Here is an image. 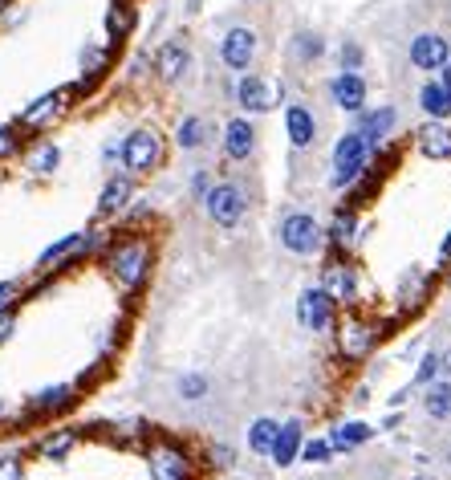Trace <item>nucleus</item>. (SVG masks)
<instances>
[{
    "mask_svg": "<svg viewBox=\"0 0 451 480\" xmlns=\"http://www.w3.org/2000/svg\"><path fill=\"white\" fill-rule=\"evenodd\" d=\"M155 265V249L146 237H123V240H106V273L115 277L118 290L138 293L151 277Z\"/></svg>",
    "mask_w": 451,
    "mask_h": 480,
    "instance_id": "f257e3e1",
    "label": "nucleus"
},
{
    "mask_svg": "<svg viewBox=\"0 0 451 480\" xmlns=\"http://www.w3.org/2000/svg\"><path fill=\"white\" fill-rule=\"evenodd\" d=\"M276 244L289 257H322L326 252V224L306 208H289L276 216Z\"/></svg>",
    "mask_w": 451,
    "mask_h": 480,
    "instance_id": "f03ea898",
    "label": "nucleus"
},
{
    "mask_svg": "<svg viewBox=\"0 0 451 480\" xmlns=\"http://www.w3.org/2000/svg\"><path fill=\"white\" fill-rule=\"evenodd\" d=\"M370 163H375V147L362 138V130H346L342 138L334 143V176H329V188L334 191H350L354 183L370 171Z\"/></svg>",
    "mask_w": 451,
    "mask_h": 480,
    "instance_id": "7ed1b4c3",
    "label": "nucleus"
},
{
    "mask_svg": "<svg viewBox=\"0 0 451 480\" xmlns=\"http://www.w3.org/2000/svg\"><path fill=\"white\" fill-rule=\"evenodd\" d=\"M199 204H204V216L215 229H236L248 216V191L236 179H212L207 191L199 196Z\"/></svg>",
    "mask_w": 451,
    "mask_h": 480,
    "instance_id": "20e7f679",
    "label": "nucleus"
},
{
    "mask_svg": "<svg viewBox=\"0 0 451 480\" xmlns=\"http://www.w3.org/2000/svg\"><path fill=\"white\" fill-rule=\"evenodd\" d=\"M167 159V138L155 127H138L123 138V171L126 176H151Z\"/></svg>",
    "mask_w": 451,
    "mask_h": 480,
    "instance_id": "39448f33",
    "label": "nucleus"
},
{
    "mask_svg": "<svg viewBox=\"0 0 451 480\" xmlns=\"http://www.w3.org/2000/svg\"><path fill=\"white\" fill-rule=\"evenodd\" d=\"M232 98H236V107L245 110L248 118L253 115H268V110H276V102H285V82H276V77H265V74H236V86H232Z\"/></svg>",
    "mask_w": 451,
    "mask_h": 480,
    "instance_id": "423d86ee",
    "label": "nucleus"
},
{
    "mask_svg": "<svg viewBox=\"0 0 451 480\" xmlns=\"http://www.w3.org/2000/svg\"><path fill=\"white\" fill-rule=\"evenodd\" d=\"M215 54H220V66L232 69V74H248L260 57V33L253 25H232V29L220 33L215 41Z\"/></svg>",
    "mask_w": 451,
    "mask_h": 480,
    "instance_id": "0eeeda50",
    "label": "nucleus"
},
{
    "mask_svg": "<svg viewBox=\"0 0 451 480\" xmlns=\"http://www.w3.org/2000/svg\"><path fill=\"white\" fill-rule=\"evenodd\" d=\"M337 334V354H342L346 363H362L370 359V351H375V342L383 334H378V326L370 318H362V313H350V318H342L334 326Z\"/></svg>",
    "mask_w": 451,
    "mask_h": 480,
    "instance_id": "6e6552de",
    "label": "nucleus"
},
{
    "mask_svg": "<svg viewBox=\"0 0 451 480\" xmlns=\"http://www.w3.org/2000/svg\"><path fill=\"white\" fill-rule=\"evenodd\" d=\"M285 138H289V147L297 155L317 151V143H322V118H317V110L306 98H293L285 107Z\"/></svg>",
    "mask_w": 451,
    "mask_h": 480,
    "instance_id": "1a4fd4ad",
    "label": "nucleus"
},
{
    "mask_svg": "<svg viewBox=\"0 0 451 480\" xmlns=\"http://www.w3.org/2000/svg\"><path fill=\"white\" fill-rule=\"evenodd\" d=\"M322 290L334 298V305H346V310L362 305V273L354 260H346V252L322 269Z\"/></svg>",
    "mask_w": 451,
    "mask_h": 480,
    "instance_id": "9d476101",
    "label": "nucleus"
},
{
    "mask_svg": "<svg viewBox=\"0 0 451 480\" xmlns=\"http://www.w3.org/2000/svg\"><path fill=\"white\" fill-rule=\"evenodd\" d=\"M77 98V86H57V90L41 94V98H33L29 107L16 115V127L21 130H45L49 122H57L69 110V102Z\"/></svg>",
    "mask_w": 451,
    "mask_h": 480,
    "instance_id": "9b49d317",
    "label": "nucleus"
},
{
    "mask_svg": "<svg viewBox=\"0 0 451 480\" xmlns=\"http://www.w3.org/2000/svg\"><path fill=\"white\" fill-rule=\"evenodd\" d=\"M146 473L151 480H195V460L179 444H151L146 448Z\"/></svg>",
    "mask_w": 451,
    "mask_h": 480,
    "instance_id": "f8f14e48",
    "label": "nucleus"
},
{
    "mask_svg": "<svg viewBox=\"0 0 451 480\" xmlns=\"http://www.w3.org/2000/svg\"><path fill=\"white\" fill-rule=\"evenodd\" d=\"M406 61H411L415 69H423V74H439L451 61V37H444V33H436V29L415 33V37L406 41Z\"/></svg>",
    "mask_w": 451,
    "mask_h": 480,
    "instance_id": "ddd939ff",
    "label": "nucleus"
},
{
    "mask_svg": "<svg viewBox=\"0 0 451 480\" xmlns=\"http://www.w3.org/2000/svg\"><path fill=\"white\" fill-rule=\"evenodd\" d=\"M297 322L309 334H329L334 330V298H329L322 285H306L297 293Z\"/></svg>",
    "mask_w": 451,
    "mask_h": 480,
    "instance_id": "4468645a",
    "label": "nucleus"
},
{
    "mask_svg": "<svg viewBox=\"0 0 451 480\" xmlns=\"http://www.w3.org/2000/svg\"><path fill=\"white\" fill-rule=\"evenodd\" d=\"M326 94H329V102H334L337 110H346V115H358V110H366L370 86H366V77L354 74V69H337V74L326 82Z\"/></svg>",
    "mask_w": 451,
    "mask_h": 480,
    "instance_id": "2eb2a0df",
    "label": "nucleus"
},
{
    "mask_svg": "<svg viewBox=\"0 0 451 480\" xmlns=\"http://www.w3.org/2000/svg\"><path fill=\"white\" fill-rule=\"evenodd\" d=\"M220 135H224L220 147H224V159H228V163H248L256 155V122L248 115L228 118Z\"/></svg>",
    "mask_w": 451,
    "mask_h": 480,
    "instance_id": "dca6fc26",
    "label": "nucleus"
},
{
    "mask_svg": "<svg viewBox=\"0 0 451 480\" xmlns=\"http://www.w3.org/2000/svg\"><path fill=\"white\" fill-rule=\"evenodd\" d=\"M155 74H159V82H167V86L184 82V77L192 74V46H187L184 37L163 41V46L155 49Z\"/></svg>",
    "mask_w": 451,
    "mask_h": 480,
    "instance_id": "f3484780",
    "label": "nucleus"
},
{
    "mask_svg": "<svg viewBox=\"0 0 451 480\" xmlns=\"http://www.w3.org/2000/svg\"><path fill=\"white\" fill-rule=\"evenodd\" d=\"M398 127V110L395 107H375V110H358V122H354V130H362V138H366L370 147H386V138L395 135Z\"/></svg>",
    "mask_w": 451,
    "mask_h": 480,
    "instance_id": "a211bd4d",
    "label": "nucleus"
},
{
    "mask_svg": "<svg viewBox=\"0 0 451 480\" xmlns=\"http://www.w3.org/2000/svg\"><path fill=\"white\" fill-rule=\"evenodd\" d=\"M362 240V216L354 208H337L334 224L326 229V249H337V252H354Z\"/></svg>",
    "mask_w": 451,
    "mask_h": 480,
    "instance_id": "6ab92c4d",
    "label": "nucleus"
},
{
    "mask_svg": "<svg viewBox=\"0 0 451 480\" xmlns=\"http://www.w3.org/2000/svg\"><path fill=\"white\" fill-rule=\"evenodd\" d=\"M301 444H306V424H301V420H285L281 427H276V440H273L268 460H273L276 468H289L293 460L301 456Z\"/></svg>",
    "mask_w": 451,
    "mask_h": 480,
    "instance_id": "aec40b11",
    "label": "nucleus"
},
{
    "mask_svg": "<svg viewBox=\"0 0 451 480\" xmlns=\"http://www.w3.org/2000/svg\"><path fill=\"white\" fill-rule=\"evenodd\" d=\"M74 403H77L74 383H49V387H41V391H33L29 395V412L33 415H57V412H65V407H74Z\"/></svg>",
    "mask_w": 451,
    "mask_h": 480,
    "instance_id": "412c9836",
    "label": "nucleus"
},
{
    "mask_svg": "<svg viewBox=\"0 0 451 480\" xmlns=\"http://www.w3.org/2000/svg\"><path fill=\"white\" fill-rule=\"evenodd\" d=\"M326 440H329V448H334V456H342V452L350 456V452H358L362 444L375 440V427L362 424V420H342V424L329 427Z\"/></svg>",
    "mask_w": 451,
    "mask_h": 480,
    "instance_id": "4be33fe9",
    "label": "nucleus"
},
{
    "mask_svg": "<svg viewBox=\"0 0 451 480\" xmlns=\"http://www.w3.org/2000/svg\"><path fill=\"white\" fill-rule=\"evenodd\" d=\"M326 54H329V46H326V37H322L317 29H297V33L289 37V57H293V66L314 69Z\"/></svg>",
    "mask_w": 451,
    "mask_h": 480,
    "instance_id": "5701e85b",
    "label": "nucleus"
},
{
    "mask_svg": "<svg viewBox=\"0 0 451 480\" xmlns=\"http://www.w3.org/2000/svg\"><path fill=\"white\" fill-rule=\"evenodd\" d=\"M415 147H419V155H427V159H451V127L439 118L423 122V127L415 130Z\"/></svg>",
    "mask_w": 451,
    "mask_h": 480,
    "instance_id": "b1692460",
    "label": "nucleus"
},
{
    "mask_svg": "<svg viewBox=\"0 0 451 480\" xmlns=\"http://www.w3.org/2000/svg\"><path fill=\"white\" fill-rule=\"evenodd\" d=\"M135 199V176H110L98 191V216H118Z\"/></svg>",
    "mask_w": 451,
    "mask_h": 480,
    "instance_id": "393cba45",
    "label": "nucleus"
},
{
    "mask_svg": "<svg viewBox=\"0 0 451 480\" xmlns=\"http://www.w3.org/2000/svg\"><path fill=\"white\" fill-rule=\"evenodd\" d=\"M207 138H212V122L204 115H184L175 122V147L179 151H204Z\"/></svg>",
    "mask_w": 451,
    "mask_h": 480,
    "instance_id": "a878e982",
    "label": "nucleus"
},
{
    "mask_svg": "<svg viewBox=\"0 0 451 480\" xmlns=\"http://www.w3.org/2000/svg\"><path fill=\"white\" fill-rule=\"evenodd\" d=\"M423 415L436 424H447L451 420V379H436L427 383L423 391Z\"/></svg>",
    "mask_w": 451,
    "mask_h": 480,
    "instance_id": "bb28decb",
    "label": "nucleus"
},
{
    "mask_svg": "<svg viewBox=\"0 0 451 480\" xmlns=\"http://www.w3.org/2000/svg\"><path fill=\"white\" fill-rule=\"evenodd\" d=\"M419 110L427 118H439V122H447L451 118V86H444L436 77V82H427L419 90Z\"/></svg>",
    "mask_w": 451,
    "mask_h": 480,
    "instance_id": "cd10ccee",
    "label": "nucleus"
},
{
    "mask_svg": "<svg viewBox=\"0 0 451 480\" xmlns=\"http://www.w3.org/2000/svg\"><path fill=\"white\" fill-rule=\"evenodd\" d=\"M175 395H179V403H207V399H212V374L184 371L175 379Z\"/></svg>",
    "mask_w": 451,
    "mask_h": 480,
    "instance_id": "c85d7f7f",
    "label": "nucleus"
},
{
    "mask_svg": "<svg viewBox=\"0 0 451 480\" xmlns=\"http://www.w3.org/2000/svg\"><path fill=\"white\" fill-rule=\"evenodd\" d=\"M135 21H138L135 0H110V13H106V33H110V41H126L130 33H135Z\"/></svg>",
    "mask_w": 451,
    "mask_h": 480,
    "instance_id": "c756f323",
    "label": "nucleus"
},
{
    "mask_svg": "<svg viewBox=\"0 0 451 480\" xmlns=\"http://www.w3.org/2000/svg\"><path fill=\"white\" fill-rule=\"evenodd\" d=\"M57 168H62V147L57 143H33L25 151V171H33V176H54Z\"/></svg>",
    "mask_w": 451,
    "mask_h": 480,
    "instance_id": "7c9ffc66",
    "label": "nucleus"
},
{
    "mask_svg": "<svg viewBox=\"0 0 451 480\" xmlns=\"http://www.w3.org/2000/svg\"><path fill=\"white\" fill-rule=\"evenodd\" d=\"M74 448H77V432H54L37 444V456L45 460V465H65Z\"/></svg>",
    "mask_w": 451,
    "mask_h": 480,
    "instance_id": "2f4dec72",
    "label": "nucleus"
},
{
    "mask_svg": "<svg viewBox=\"0 0 451 480\" xmlns=\"http://www.w3.org/2000/svg\"><path fill=\"white\" fill-rule=\"evenodd\" d=\"M276 427L281 424H276L273 415H260V420L248 424V452H253V456H268V452H273Z\"/></svg>",
    "mask_w": 451,
    "mask_h": 480,
    "instance_id": "473e14b6",
    "label": "nucleus"
},
{
    "mask_svg": "<svg viewBox=\"0 0 451 480\" xmlns=\"http://www.w3.org/2000/svg\"><path fill=\"white\" fill-rule=\"evenodd\" d=\"M423 298H427V273H423V269H411V273L398 281L395 301L403 305V310H415V305H423Z\"/></svg>",
    "mask_w": 451,
    "mask_h": 480,
    "instance_id": "72a5a7b5",
    "label": "nucleus"
},
{
    "mask_svg": "<svg viewBox=\"0 0 451 480\" xmlns=\"http://www.w3.org/2000/svg\"><path fill=\"white\" fill-rule=\"evenodd\" d=\"M77 61H82V82H98V77L106 74V61H110V54H106L102 46H85V49H82V57H77Z\"/></svg>",
    "mask_w": 451,
    "mask_h": 480,
    "instance_id": "f704fd0d",
    "label": "nucleus"
},
{
    "mask_svg": "<svg viewBox=\"0 0 451 480\" xmlns=\"http://www.w3.org/2000/svg\"><path fill=\"white\" fill-rule=\"evenodd\" d=\"M362 66H366V49H362L358 41L346 37L342 46H337V69H354V74H362Z\"/></svg>",
    "mask_w": 451,
    "mask_h": 480,
    "instance_id": "c9c22d12",
    "label": "nucleus"
},
{
    "mask_svg": "<svg viewBox=\"0 0 451 480\" xmlns=\"http://www.w3.org/2000/svg\"><path fill=\"white\" fill-rule=\"evenodd\" d=\"M301 460H306V465H329V460H334V448H329V440H306L301 444Z\"/></svg>",
    "mask_w": 451,
    "mask_h": 480,
    "instance_id": "e433bc0d",
    "label": "nucleus"
},
{
    "mask_svg": "<svg viewBox=\"0 0 451 480\" xmlns=\"http://www.w3.org/2000/svg\"><path fill=\"white\" fill-rule=\"evenodd\" d=\"M436 379H439V351H427L419 363V371H415L411 387H427V383H436Z\"/></svg>",
    "mask_w": 451,
    "mask_h": 480,
    "instance_id": "4c0bfd02",
    "label": "nucleus"
},
{
    "mask_svg": "<svg viewBox=\"0 0 451 480\" xmlns=\"http://www.w3.org/2000/svg\"><path fill=\"white\" fill-rule=\"evenodd\" d=\"M207 460H212V468H220V473H228V468L236 465V452H232L228 444H212V448H207Z\"/></svg>",
    "mask_w": 451,
    "mask_h": 480,
    "instance_id": "58836bf2",
    "label": "nucleus"
},
{
    "mask_svg": "<svg viewBox=\"0 0 451 480\" xmlns=\"http://www.w3.org/2000/svg\"><path fill=\"white\" fill-rule=\"evenodd\" d=\"M21 151V127H0V159Z\"/></svg>",
    "mask_w": 451,
    "mask_h": 480,
    "instance_id": "ea45409f",
    "label": "nucleus"
},
{
    "mask_svg": "<svg viewBox=\"0 0 451 480\" xmlns=\"http://www.w3.org/2000/svg\"><path fill=\"white\" fill-rule=\"evenodd\" d=\"M0 480H25V460L21 456H0Z\"/></svg>",
    "mask_w": 451,
    "mask_h": 480,
    "instance_id": "a19ab883",
    "label": "nucleus"
},
{
    "mask_svg": "<svg viewBox=\"0 0 451 480\" xmlns=\"http://www.w3.org/2000/svg\"><path fill=\"white\" fill-rule=\"evenodd\" d=\"M21 298H25L21 281H13V277H8V281H0V310H8V305H16Z\"/></svg>",
    "mask_w": 451,
    "mask_h": 480,
    "instance_id": "79ce46f5",
    "label": "nucleus"
},
{
    "mask_svg": "<svg viewBox=\"0 0 451 480\" xmlns=\"http://www.w3.org/2000/svg\"><path fill=\"white\" fill-rule=\"evenodd\" d=\"M13 334H16V305H8V310H0V346Z\"/></svg>",
    "mask_w": 451,
    "mask_h": 480,
    "instance_id": "37998d69",
    "label": "nucleus"
},
{
    "mask_svg": "<svg viewBox=\"0 0 451 480\" xmlns=\"http://www.w3.org/2000/svg\"><path fill=\"white\" fill-rule=\"evenodd\" d=\"M115 163H123V143H118V138H110V143L102 147V168L115 171Z\"/></svg>",
    "mask_w": 451,
    "mask_h": 480,
    "instance_id": "c03bdc74",
    "label": "nucleus"
},
{
    "mask_svg": "<svg viewBox=\"0 0 451 480\" xmlns=\"http://www.w3.org/2000/svg\"><path fill=\"white\" fill-rule=\"evenodd\" d=\"M207 183H212V176H207L204 168H199V171H192V191H195V199L207 191Z\"/></svg>",
    "mask_w": 451,
    "mask_h": 480,
    "instance_id": "a18cd8bd",
    "label": "nucleus"
},
{
    "mask_svg": "<svg viewBox=\"0 0 451 480\" xmlns=\"http://www.w3.org/2000/svg\"><path fill=\"white\" fill-rule=\"evenodd\" d=\"M439 260H451V232L444 237V244H439Z\"/></svg>",
    "mask_w": 451,
    "mask_h": 480,
    "instance_id": "49530a36",
    "label": "nucleus"
},
{
    "mask_svg": "<svg viewBox=\"0 0 451 480\" xmlns=\"http://www.w3.org/2000/svg\"><path fill=\"white\" fill-rule=\"evenodd\" d=\"M439 82H444V86H451V61H447L444 69H439Z\"/></svg>",
    "mask_w": 451,
    "mask_h": 480,
    "instance_id": "de8ad7c7",
    "label": "nucleus"
},
{
    "mask_svg": "<svg viewBox=\"0 0 451 480\" xmlns=\"http://www.w3.org/2000/svg\"><path fill=\"white\" fill-rule=\"evenodd\" d=\"M444 465H447V473H451V444H447V456H444Z\"/></svg>",
    "mask_w": 451,
    "mask_h": 480,
    "instance_id": "09e8293b",
    "label": "nucleus"
},
{
    "mask_svg": "<svg viewBox=\"0 0 451 480\" xmlns=\"http://www.w3.org/2000/svg\"><path fill=\"white\" fill-rule=\"evenodd\" d=\"M5 415H8V407H5V399H0V420H5Z\"/></svg>",
    "mask_w": 451,
    "mask_h": 480,
    "instance_id": "8fccbe9b",
    "label": "nucleus"
},
{
    "mask_svg": "<svg viewBox=\"0 0 451 480\" xmlns=\"http://www.w3.org/2000/svg\"><path fill=\"white\" fill-rule=\"evenodd\" d=\"M415 480H431V476H415Z\"/></svg>",
    "mask_w": 451,
    "mask_h": 480,
    "instance_id": "3c124183",
    "label": "nucleus"
}]
</instances>
